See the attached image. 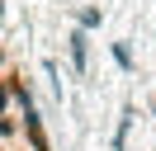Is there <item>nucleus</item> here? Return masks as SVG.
I'll return each instance as SVG.
<instances>
[{
    "instance_id": "f257e3e1",
    "label": "nucleus",
    "mask_w": 156,
    "mask_h": 151,
    "mask_svg": "<svg viewBox=\"0 0 156 151\" xmlns=\"http://www.w3.org/2000/svg\"><path fill=\"white\" fill-rule=\"evenodd\" d=\"M71 61H76V71H85V61H90V38L80 28L71 33Z\"/></svg>"
},
{
    "instance_id": "f03ea898",
    "label": "nucleus",
    "mask_w": 156,
    "mask_h": 151,
    "mask_svg": "<svg viewBox=\"0 0 156 151\" xmlns=\"http://www.w3.org/2000/svg\"><path fill=\"white\" fill-rule=\"evenodd\" d=\"M114 61H118V66H123V71H128V66H133V57H128V47H123V43H118V47H114Z\"/></svg>"
},
{
    "instance_id": "7ed1b4c3",
    "label": "nucleus",
    "mask_w": 156,
    "mask_h": 151,
    "mask_svg": "<svg viewBox=\"0 0 156 151\" xmlns=\"http://www.w3.org/2000/svg\"><path fill=\"white\" fill-rule=\"evenodd\" d=\"M5 109H10V85L0 80V118H5Z\"/></svg>"
},
{
    "instance_id": "20e7f679",
    "label": "nucleus",
    "mask_w": 156,
    "mask_h": 151,
    "mask_svg": "<svg viewBox=\"0 0 156 151\" xmlns=\"http://www.w3.org/2000/svg\"><path fill=\"white\" fill-rule=\"evenodd\" d=\"M10 132H14V123H10V118H0V137H10Z\"/></svg>"
}]
</instances>
